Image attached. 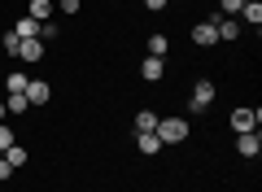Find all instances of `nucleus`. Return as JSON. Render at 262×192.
<instances>
[{
  "mask_svg": "<svg viewBox=\"0 0 262 192\" xmlns=\"http://www.w3.org/2000/svg\"><path fill=\"white\" fill-rule=\"evenodd\" d=\"M153 136H158L162 144H184V140L192 136V127H188V118H179V114H166V118H158Z\"/></svg>",
  "mask_w": 262,
  "mask_h": 192,
  "instance_id": "f257e3e1",
  "label": "nucleus"
},
{
  "mask_svg": "<svg viewBox=\"0 0 262 192\" xmlns=\"http://www.w3.org/2000/svg\"><path fill=\"white\" fill-rule=\"evenodd\" d=\"M214 101H219V83L214 79H196L192 92H188V110H192V114H206Z\"/></svg>",
  "mask_w": 262,
  "mask_h": 192,
  "instance_id": "f03ea898",
  "label": "nucleus"
},
{
  "mask_svg": "<svg viewBox=\"0 0 262 192\" xmlns=\"http://www.w3.org/2000/svg\"><path fill=\"white\" fill-rule=\"evenodd\" d=\"M227 127L241 136V131H258L262 127V110H249V105H236L232 114H227Z\"/></svg>",
  "mask_w": 262,
  "mask_h": 192,
  "instance_id": "7ed1b4c3",
  "label": "nucleus"
},
{
  "mask_svg": "<svg viewBox=\"0 0 262 192\" xmlns=\"http://www.w3.org/2000/svg\"><path fill=\"white\" fill-rule=\"evenodd\" d=\"M236 157L258 162L262 157V131H241V136H236Z\"/></svg>",
  "mask_w": 262,
  "mask_h": 192,
  "instance_id": "20e7f679",
  "label": "nucleus"
},
{
  "mask_svg": "<svg viewBox=\"0 0 262 192\" xmlns=\"http://www.w3.org/2000/svg\"><path fill=\"white\" fill-rule=\"evenodd\" d=\"M188 35H192V44H196V48H214V44H219V27H214V18L192 22V31H188Z\"/></svg>",
  "mask_w": 262,
  "mask_h": 192,
  "instance_id": "39448f33",
  "label": "nucleus"
},
{
  "mask_svg": "<svg viewBox=\"0 0 262 192\" xmlns=\"http://www.w3.org/2000/svg\"><path fill=\"white\" fill-rule=\"evenodd\" d=\"M140 79H144V83H162V79H166V57H149V53H144Z\"/></svg>",
  "mask_w": 262,
  "mask_h": 192,
  "instance_id": "423d86ee",
  "label": "nucleus"
},
{
  "mask_svg": "<svg viewBox=\"0 0 262 192\" xmlns=\"http://www.w3.org/2000/svg\"><path fill=\"white\" fill-rule=\"evenodd\" d=\"M22 96H27L31 105H48V101H53V83H48V79H31Z\"/></svg>",
  "mask_w": 262,
  "mask_h": 192,
  "instance_id": "0eeeda50",
  "label": "nucleus"
},
{
  "mask_svg": "<svg viewBox=\"0 0 262 192\" xmlns=\"http://www.w3.org/2000/svg\"><path fill=\"white\" fill-rule=\"evenodd\" d=\"M214 27H219V39H223V44H236V39L245 35L241 18H214Z\"/></svg>",
  "mask_w": 262,
  "mask_h": 192,
  "instance_id": "6e6552de",
  "label": "nucleus"
},
{
  "mask_svg": "<svg viewBox=\"0 0 262 192\" xmlns=\"http://www.w3.org/2000/svg\"><path fill=\"white\" fill-rule=\"evenodd\" d=\"M236 18H241V27H262V0H245Z\"/></svg>",
  "mask_w": 262,
  "mask_h": 192,
  "instance_id": "1a4fd4ad",
  "label": "nucleus"
},
{
  "mask_svg": "<svg viewBox=\"0 0 262 192\" xmlns=\"http://www.w3.org/2000/svg\"><path fill=\"white\" fill-rule=\"evenodd\" d=\"M136 148H140L144 157H158V153H162L166 144H162V140L153 136V131H136Z\"/></svg>",
  "mask_w": 262,
  "mask_h": 192,
  "instance_id": "9d476101",
  "label": "nucleus"
},
{
  "mask_svg": "<svg viewBox=\"0 0 262 192\" xmlns=\"http://www.w3.org/2000/svg\"><path fill=\"white\" fill-rule=\"evenodd\" d=\"M9 31H13V35H18V39H39V22H35V18H27V13H22V18L13 22Z\"/></svg>",
  "mask_w": 262,
  "mask_h": 192,
  "instance_id": "9b49d317",
  "label": "nucleus"
},
{
  "mask_svg": "<svg viewBox=\"0 0 262 192\" xmlns=\"http://www.w3.org/2000/svg\"><path fill=\"white\" fill-rule=\"evenodd\" d=\"M18 61H44V39H22Z\"/></svg>",
  "mask_w": 262,
  "mask_h": 192,
  "instance_id": "f8f14e48",
  "label": "nucleus"
},
{
  "mask_svg": "<svg viewBox=\"0 0 262 192\" xmlns=\"http://www.w3.org/2000/svg\"><path fill=\"white\" fill-rule=\"evenodd\" d=\"M27 18L48 22V18H53V0H27Z\"/></svg>",
  "mask_w": 262,
  "mask_h": 192,
  "instance_id": "ddd939ff",
  "label": "nucleus"
},
{
  "mask_svg": "<svg viewBox=\"0 0 262 192\" xmlns=\"http://www.w3.org/2000/svg\"><path fill=\"white\" fill-rule=\"evenodd\" d=\"M27 110H31L27 96H18V92H9V96H5V114H9V118H22Z\"/></svg>",
  "mask_w": 262,
  "mask_h": 192,
  "instance_id": "4468645a",
  "label": "nucleus"
},
{
  "mask_svg": "<svg viewBox=\"0 0 262 192\" xmlns=\"http://www.w3.org/2000/svg\"><path fill=\"white\" fill-rule=\"evenodd\" d=\"M170 53V35L166 31H153L149 35V57H166Z\"/></svg>",
  "mask_w": 262,
  "mask_h": 192,
  "instance_id": "2eb2a0df",
  "label": "nucleus"
},
{
  "mask_svg": "<svg viewBox=\"0 0 262 192\" xmlns=\"http://www.w3.org/2000/svg\"><path fill=\"white\" fill-rule=\"evenodd\" d=\"M5 162H9L13 170H18V166H27V162H31V153H27V144H9V148H5Z\"/></svg>",
  "mask_w": 262,
  "mask_h": 192,
  "instance_id": "dca6fc26",
  "label": "nucleus"
},
{
  "mask_svg": "<svg viewBox=\"0 0 262 192\" xmlns=\"http://www.w3.org/2000/svg\"><path fill=\"white\" fill-rule=\"evenodd\" d=\"M158 118H162V114H153V110H136V131H153Z\"/></svg>",
  "mask_w": 262,
  "mask_h": 192,
  "instance_id": "f3484780",
  "label": "nucleus"
},
{
  "mask_svg": "<svg viewBox=\"0 0 262 192\" xmlns=\"http://www.w3.org/2000/svg\"><path fill=\"white\" fill-rule=\"evenodd\" d=\"M5 83H9V92H18V96H22L27 83H31V74H27V70H9V79H5Z\"/></svg>",
  "mask_w": 262,
  "mask_h": 192,
  "instance_id": "a211bd4d",
  "label": "nucleus"
},
{
  "mask_svg": "<svg viewBox=\"0 0 262 192\" xmlns=\"http://www.w3.org/2000/svg\"><path fill=\"white\" fill-rule=\"evenodd\" d=\"M9 144H18V131H13V127H9V118H5V122H0V153H5Z\"/></svg>",
  "mask_w": 262,
  "mask_h": 192,
  "instance_id": "6ab92c4d",
  "label": "nucleus"
},
{
  "mask_svg": "<svg viewBox=\"0 0 262 192\" xmlns=\"http://www.w3.org/2000/svg\"><path fill=\"white\" fill-rule=\"evenodd\" d=\"M241 5H245V0H219V13H214V18H236Z\"/></svg>",
  "mask_w": 262,
  "mask_h": 192,
  "instance_id": "aec40b11",
  "label": "nucleus"
},
{
  "mask_svg": "<svg viewBox=\"0 0 262 192\" xmlns=\"http://www.w3.org/2000/svg\"><path fill=\"white\" fill-rule=\"evenodd\" d=\"M0 48H5V53H9V57H18V48H22V39L13 35V31H5V35H0Z\"/></svg>",
  "mask_w": 262,
  "mask_h": 192,
  "instance_id": "412c9836",
  "label": "nucleus"
},
{
  "mask_svg": "<svg viewBox=\"0 0 262 192\" xmlns=\"http://www.w3.org/2000/svg\"><path fill=\"white\" fill-rule=\"evenodd\" d=\"M57 9H61L66 18H79V13H83V0H57Z\"/></svg>",
  "mask_w": 262,
  "mask_h": 192,
  "instance_id": "4be33fe9",
  "label": "nucleus"
},
{
  "mask_svg": "<svg viewBox=\"0 0 262 192\" xmlns=\"http://www.w3.org/2000/svg\"><path fill=\"white\" fill-rule=\"evenodd\" d=\"M57 35H61V27H57L53 18H48V22H39V39H57Z\"/></svg>",
  "mask_w": 262,
  "mask_h": 192,
  "instance_id": "5701e85b",
  "label": "nucleus"
},
{
  "mask_svg": "<svg viewBox=\"0 0 262 192\" xmlns=\"http://www.w3.org/2000/svg\"><path fill=\"white\" fill-rule=\"evenodd\" d=\"M144 9H149V13H162V9H166V0H144Z\"/></svg>",
  "mask_w": 262,
  "mask_h": 192,
  "instance_id": "b1692460",
  "label": "nucleus"
},
{
  "mask_svg": "<svg viewBox=\"0 0 262 192\" xmlns=\"http://www.w3.org/2000/svg\"><path fill=\"white\" fill-rule=\"evenodd\" d=\"M9 175H13V166H9V162H5V153H0V183L9 179Z\"/></svg>",
  "mask_w": 262,
  "mask_h": 192,
  "instance_id": "393cba45",
  "label": "nucleus"
},
{
  "mask_svg": "<svg viewBox=\"0 0 262 192\" xmlns=\"http://www.w3.org/2000/svg\"><path fill=\"white\" fill-rule=\"evenodd\" d=\"M5 118H9V114H5V96H0V122H5Z\"/></svg>",
  "mask_w": 262,
  "mask_h": 192,
  "instance_id": "a878e982",
  "label": "nucleus"
},
{
  "mask_svg": "<svg viewBox=\"0 0 262 192\" xmlns=\"http://www.w3.org/2000/svg\"><path fill=\"white\" fill-rule=\"evenodd\" d=\"M166 5H184V0H166Z\"/></svg>",
  "mask_w": 262,
  "mask_h": 192,
  "instance_id": "bb28decb",
  "label": "nucleus"
},
{
  "mask_svg": "<svg viewBox=\"0 0 262 192\" xmlns=\"http://www.w3.org/2000/svg\"><path fill=\"white\" fill-rule=\"evenodd\" d=\"M0 79H5V66H0Z\"/></svg>",
  "mask_w": 262,
  "mask_h": 192,
  "instance_id": "cd10ccee",
  "label": "nucleus"
}]
</instances>
